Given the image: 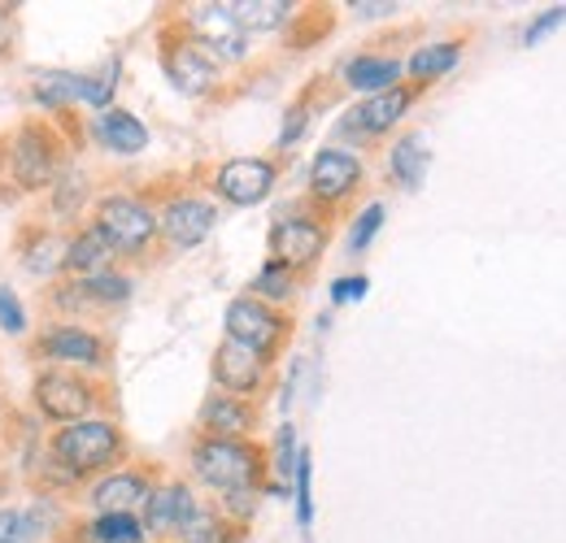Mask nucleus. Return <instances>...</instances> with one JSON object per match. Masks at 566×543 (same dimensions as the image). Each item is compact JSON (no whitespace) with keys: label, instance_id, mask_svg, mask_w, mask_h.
<instances>
[{"label":"nucleus","instance_id":"nucleus-18","mask_svg":"<svg viewBox=\"0 0 566 543\" xmlns=\"http://www.w3.org/2000/svg\"><path fill=\"white\" fill-rule=\"evenodd\" d=\"M109 257H114V244L105 239V231H101V226L83 231L71 248H66V266L78 270V274H87V278H92V274H105Z\"/></svg>","mask_w":566,"mask_h":543},{"label":"nucleus","instance_id":"nucleus-29","mask_svg":"<svg viewBox=\"0 0 566 543\" xmlns=\"http://www.w3.org/2000/svg\"><path fill=\"white\" fill-rule=\"evenodd\" d=\"M83 291H92L96 300H127L132 283H127V278H114V274H92V278L83 283Z\"/></svg>","mask_w":566,"mask_h":543},{"label":"nucleus","instance_id":"nucleus-6","mask_svg":"<svg viewBox=\"0 0 566 543\" xmlns=\"http://www.w3.org/2000/svg\"><path fill=\"white\" fill-rule=\"evenodd\" d=\"M357 179H361V161H357L354 152H345V148H323V152L314 157L310 188H314L318 201H340V196H349L357 188Z\"/></svg>","mask_w":566,"mask_h":543},{"label":"nucleus","instance_id":"nucleus-16","mask_svg":"<svg viewBox=\"0 0 566 543\" xmlns=\"http://www.w3.org/2000/svg\"><path fill=\"white\" fill-rule=\"evenodd\" d=\"M96 136L105 148H114V152H140L144 143H148V131L140 127V118H132L127 109H105L101 118H96Z\"/></svg>","mask_w":566,"mask_h":543},{"label":"nucleus","instance_id":"nucleus-1","mask_svg":"<svg viewBox=\"0 0 566 543\" xmlns=\"http://www.w3.org/2000/svg\"><path fill=\"white\" fill-rule=\"evenodd\" d=\"M192 466H197V475L206 478L210 487L227 491V496L231 491H249L258 482V475H262L258 448H249L240 439H206V444H197Z\"/></svg>","mask_w":566,"mask_h":543},{"label":"nucleus","instance_id":"nucleus-21","mask_svg":"<svg viewBox=\"0 0 566 543\" xmlns=\"http://www.w3.org/2000/svg\"><path fill=\"white\" fill-rule=\"evenodd\" d=\"M397 74H401V62H392V57H357L349 62L345 70V78H349V87L357 92H388L392 83H397Z\"/></svg>","mask_w":566,"mask_h":543},{"label":"nucleus","instance_id":"nucleus-37","mask_svg":"<svg viewBox=\"0 0 566 543\" xmlns=\"http://www.w3.org/2000/svg\"><path fill=\"white\" fill-rule=\"evenodd\" d=\"M563 18H566V4H563V9H549V13H541V18L532 22V31H527V44H541V35H545V31H554Z\"/></svg>","mask_w":566,"mask_h":543},{"label":"nucleus","instance_id":"nucleus-30","mask_svg":"<svg viewBox=\"0 0 566 543\" xmlns=\"http://www.w3.org/2000/svg\"><path fill=\"white\" fill-rule=\"evenodd\" d=\"M258 291H262V296H271V300H283V296L292 291V278H287V270H283V266H275V262H271L266 270L258 274Z\"/></svg>","mask_w":566,"mask_h":543},{"label":"nucleus","instance_id":"nucleus-27","mask_svg":"<svg viewBox=\"0 0 566 543\" xmlns=\"http://www.w3.org/2000/svg\"><path fill=\"white\" fill-rule=\"evenodd\" d=\"M179 540L184 543H222V522L206 513V509H192L188 522L179 526Z\"/></svg>","mask_w":566,"mask_h":543},{"label":"nucleus","instance_id":"nucleus-39","mask_svg":"<svg viewBox=\"0 0 566 543\" xmlns=\"http://www.w3.org/2000/svg\"><path fill=\"white\" fill-rule=\"evenodd\" d=\"M4 40H9V13L0 9V49H4Z\"/></svg>","mask_w":566,"mask_h":543},{"label":"nucleus","instance_id":"nucleus-32","mask_svg":"<svg viewBox=\"0 0 566 543\" xmlns=\"http://www.w3.org/2000/svg\"><path fill=\"white\" fill-rule=\"evenodd\" d=\"M62 262H66V257H62V244H57V239H40V248L31 253V262H27V266H31L35 274H53Z\"/></svg>","mask_w":566,"mask_h":543},{"label":"nucleus","instance_id":"nucleus-19","mask_svg":"<svg viewBox=\"0 0 566 543\" xmlns=\"http://www.w3.org/2000/svg\"><path fill=\"white\" fill-rule=\"evenodd\" d=\"M44 352L57 361H78V365H96L101 361V340L78 331V327H62L53 336H44Z\"/></svg>","mask_w":566,"mask_h":543},{"label":"nucleus","instance_id":"nucleus-31","mask_svg":"<svg viewBox=\"0 0 566 543\" xmlns=\"http://www.w3.org/2000/svg\"><path fill=\"white\" fill-rule=\"evenodd\" d=\"M296 513H301V522L314 518V504H310V453L296 457Z\"/></svg>","mask_w":566,"mask_h":543},{"label":"nucleus","instance_id":"nucleus-26","mask_svg":"<svg viewBox=\"0 0 566 543\" xmlns=\"http://www.w3.org/2000/svg\"><path fill=\"white\" fill-rule=\"evenodd\" d=\"M87 92V78H74V74H49L40 83V100L44 105H66V100H83Z\"/></svg>","mask_w":566,"mask_h":543},{"label":"nucleus","instance_id":"nucleus-38","mask_svg":"<svg viewBox=\"0 0 566 543\" xmlns=\"http://www.w3.org/2000/svg\"><path fill=\"white\" fill-rule=\"evenodd\" d=\"M361 18H379V13H392V4H354Z\"/></svg>","mask_w":566,"mask_h":543},{"label":"nucleus","instance_id":"nucleus-20","mask_svg":"<svg viewBox=\"0 0 566 543\" xmlns=\"http://www.w3.org/2000/svg\"><path fill=\"white\" fill-rule=\"evenodd\" d=\"M249 426H253V413L235 396H213L206 405V430H213V439H240Z\"/></svg>","mask_w":566,"mask_h":543},{"label":"nucleus","instance_id":"nucleus-36","mask_svg":"<svg viewBox=\"0 0 566 543\" xmlns=\"http://www.w3.org/2000/svg\"><path fill=\"white\" fill-rule=\"evenodd\" d=\"M361 296H366V278H336V287H332L336 305H349V300H361Z\"/></svg>","mask_w":566,"mask_h":543},{"label":"nucleus","instance_id":"nucleus-17","mask_svg":"<svg viewBox=\"0 0 566 543\" xmlns=\"http://www.w3.org/2000/svg\"><path fill=\"white\" fill-rule=\"evenodd\" d=\"M140 500H148V487H144L140 475H114L92 491V504L101 513H132Z\"/></svg>","mask_w":566,"mask_h":543},{"label":"nucleus","instance_id":"nucleus-24","mask_svg":"<svg viewBox=\"0 0 566 543\" xmlns=\"http://www.w3.org/2000/svg\"><path fill=\"white\" fill-rule=\"evenodd\" d=\"M87 535L96 543H140V522L132 513H101Z\"/></svg>","mask_w":566,"mask_h":543},{"label":"nucleus","instance_id":"nucleus-33","mask_svg":"<svg viewBox=\"0 0 566 543\" xmlns=\"http://www.w3.org/2000/svg\"><path fill=\"white\" fill-rule=\"evenodd\" d=\"M0 327H4L9 336H22V331H27V318H22V305L13 300V291H9V287H0Z\"/></svg>","mask_w":566,"mask_h":543},{"label":"nucleus","instance_id":"nucleus-7","mask_svg":"<svg viewBox=\"0 0 566 543\" xmlns=\"http://www.w3.org/2000/svg\"><path fill=\"white\" fill-rule=\"evenodd\" d=\"M280 331H283V322L262 305V300H235V305L227 309V340L249 343V348L266 352L271 343L280 340Z\"/></svg>","mask_w":566,"mask_h":543},{"label":"nucleus","instance_id":"nucleus-34","mask_svg":"<svg viewBox=\"0 0 566 543\" xmlns=\"http://www.w3.org/2000/svg\"><path fill=\"white\" fill-rule=\"evenodd\" d=\"M379 222H384V204H370L361 217H357V226H354V248H366L370 239H375V231H379Z\"/></svg>","mask_w":566,"mask_h":543},{"label":"nucleus","instance_id":"nucleus-22","mask_svg":"<svg viewBox=\"0 0 566 543\" xmlns=\"http://www.w3.org/2000/svg\"><path fill=\"white\" fill-rule=\"evenodd\" d=\"M231 13L244 31H271L292 13V4H283V0H240V4H231Z\"/></svg>","mask_w":566,"mask_h":543},{"label":"nucleus","instance_id":"nucleus-23","mask_svg":"<svg viewBox=\"0 0 566 543\" xmlns=\"http://www.w3.org/2000/svg\"><path fill=\"white\" fill-rule=\"evenodd\" d=\"M423 170H427V148L419 136L401 139L397 152H392V174L406 183V188H419L423 183Z\"/></svg>","mask_w":566,"mask_h":543},{"label":"nucleus","instance_id":"nucleus-35","mask_svg":"<svg viewBox=\"0 0 566 543\" xmlns=\"http://www.w3.org/2000/svg\"><path fill=\"white\" fill-rule=\"evenodd\" d=\"M292 448H296V439H292V426H283L280 444H275V470H280L283 478L296 470V466H292Z\"/></svg>","mask_w":566,"mask_h":543},{"label":"nucleus","instance_id":"nucleus-14","mask_svg":"<svg viewBox=\"0 0 566 543\" xmlns=\"http://www.w3.org/2000/svg\"><path fill=\"white\" fill-rule=\"evenodd\" d=\"M410 100H415V92L410 87H388V92H379V96H370L366 105H357L354 114V127L357 131H366V136H379V131H388L406 109H410Z\"/></svg>","mask_w":566,"mask_h":543},{"label":"nucleus","instance_id":"nucleus-2","mask_svg":"<svg viewBox=\"0 0 566 543\" xmlns=\"http://www.w3.org/2000/svg\"><path fill=\"white\" fill-rule=\"evenodd\" d=\"M53 453L71 466L74 475L101 470V466H109L118 457V430L109 422H74L53 439Z\"/></svg>","mask_w":566,"mask_h":543},{"label":"nucleus","instance_id":"nucleus-12","mask_svg":"<svg viewBox=\"0 0 566 543\" xmlns=\"http://www.w3.org/2000/svg\"><path fill=\"white\" fill-rule=\"evenodd\" d=\"M13 174L22 188H44L53 179V148L35 127H27L13 139Z\"/></svg>","mask_w":566,"mask_h":543},{"label":"nucleus","instance_id":"nucleus-15","mask_svg":"<svg viewBox=\"0 0 566 543\" xmlns=\"http://www.w3.org/2000/svg\"><path fill=\"white\" fill-rule=\"evenodd\" d=\"M166 74H170L184 92H206L213 83V62L197 44H170V49H166Z\"/></svg>","mask_w":566,"mask_h":543},{"label":"nucleus","instance_id":"nucleus-10","mask_svg":"<svg viewBox=\"0 0 566 543\" xmlns=\"http://www.w3.org/2000/svg\"><path fill=\"white\" fill-rule=\"evenodd\" d=\"M35 401L40 408L53 417V422H78L87 408H92V392H87V383H78L71 374H44L40 383H35Z\"/></svg>","mask_w":566,"mask_h":543},{"label":"nucleus","instance_id":"nucleus-5","mask_svg":"<svg viewBox=\"0 0 566 543\" xmlns=\"http://www.w3.org/2000/svg\"><path fill=\"white\" fill-rule=\"evenodd\" d=\"M275 188V166L258 157H235L218 170V192L231 204H258Z\"/></svg>","mask_w":566,"mask_h":543},{"label":"nucleus","instance_id":"nucleus-4","mask_svg":"<svg viewBox=\"0 0 566 543\" xmlns=\"http://www.w3.org/2000/svg\"><path fill=\"white\" fill-rule=\"evenodd\" d=\"M323 244H327V235L310 217H287L271 231V253H275V266H283V270H301V266L318 262Z\"/></svg>","mask_w":566,"mask_h":543},{"label":"nucleus","instance_id":"nucleus-8","mask_svg":"<svg viewBox=\"0 0 566 543\" xmlns=\"http://www.w3.org/2000/svg\"><path fill=\"white\" fill-rule=\"evenodd\" d=\"M213 379L231 392V396H244L262 383V352L249 348V343L227 340L218 352H213Z\"/></svg>","mask_w":566,"mask_h":543},{"label":"nucleus","instance_id":"nucleus-13","mask_svg":"<svg viewBox=\"0 0 566 543\" xmlns=\"http://www.w3.org/2000/svg\"><path fill=\"white\" fill-rule=\"evenodd\" d=\"M144 504H148L144 522H148V531H157V535H166V531H179V526L188 522V513L197 509L192 491H188V487H179V482H170V487L153 491Z\"/></svg>","mask_w":566,"mask_h":543},{"label":"nucleus","instance_id":"nucleus-25","mask_svg":"<svg viewBox=\"0 0 566 543\" xmlns=\"http://www.w3.org/2000/svg\"><path fill=\"white\" fill-rule=\"evenodd\" d=\"M453 62H458V44H431V49H419L410 57V74L415 78H436V74L453 70Z\"/></svg>","mask_w":566,"mask_h":543},{"label":"nucleus","instance_id":"nucleus-28","mask_svg":"<svg viewBox=\"0 0 566 543\" xmlns=\"http://www.w3.org/2000/svg\"><path fill=\"white\" fill-rule=\"evenodd\" d=\"M35 535V518L27 513H13V509H0V543H22Z\"/></svg>","mask_w":566,"mask_h":543},{"label":"nucleus","instance_id":"nucleus-3","mask_svg":"<svg viewBox=\"0 0 566 543\" xmlns=\"http://www.w3.org/2000/svg\"><path fill=\"white\" fill-rule=\"evenodd\" d=\"M96 226L105 231V239H109L118 253H136V248H144V244L153 239V231H157L153 213H148L140 201H132V196H109V201L101 204Z\"/></svg>","mask_w":566,"mask_h":543},{"label":"nucleus","instance_id":"nucleus-9","mask_svg":"<svg viewBox=\"0 0 566 543\" xmlns=\"http://www.w3.org/2000/svg\"><path fill=\"white\" fill-rule=\"evenodd\" d=\"M192 31H197V40L206 49H213V53L244 57V26L235 22L231 4H201V9H192Z\"/></svg>","mask_w":566,"mask_h":543},{"label":"nucleus","instance_id":"nucleus-11","mask_svg":"<svg viewBox=\"0 0 566 543\" xmlns=\"http://www.w3.org/2000/svg\"><path fill=\"white\" fill-rule=\"evenodd\" d=\"M157 226L166 231V239H170V244H179V248H192V244H201V239L210 235L213 209L206 201H192V196H184V201L166 204V213H161V222H157Z\"/></svg>","mask_w":566,"mask_h":543}]
</instances>
